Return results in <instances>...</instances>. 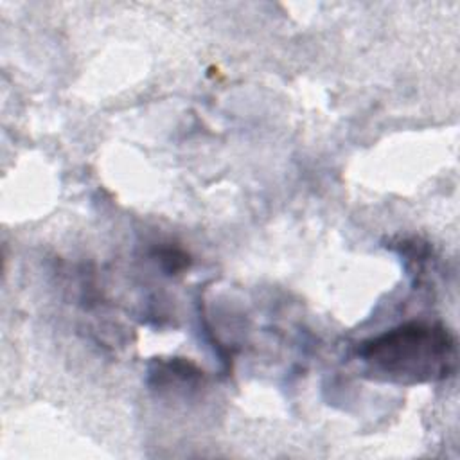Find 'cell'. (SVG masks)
Listing matches in <instances>:
<instances>
[{
    "label": "cell",
    "mask_w": 460,
    "mask_h": 460,
    "mask_svg": "<svg viewBox=\"0 0 460 460\" xmlns=\"http://www.w3.org/2000/svg\"><path fill=\"white\" fill-rule=\"evenodd\" d=\"M359 356L388 379L420 383L447 376L455 363V340L442 325L408 322L365 341Z\"/></svg>",
    "instance_id": "obj_1"
}]
</instances>
